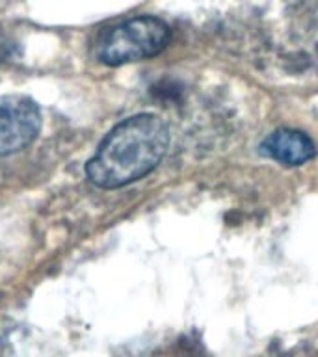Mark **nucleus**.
I'll return each mask as SVG.
<instances>
[{
  "label": "nucleus",
  "mask_w": 318,
  "mask_h": 357,
  "mask_svg": "<svg viewBox=\"0 0 318 357\" xmlns=\"http://www.w3.org/2000/svg\"><path fill=\"white\" fill-rule=\"evenodd\" d=\"M169 147V128L155 114H138L106 134L99 149L86 164L89 183L116 190L149 175Z\"/></svg>",
  "instance_id": "1"
},
{
  "label": "nucleus",
  "mask_w": 318,
  "mask_h": 357,
  "mask_svg": "<svg viewBox=\"0 0 318 357\" xmlns=\"http://www.w3.org/2000/svg\"><path fill=\"white\" fill-rule=\"evenodd\" d=\"M172 39L166 22L153 15H142L108 28L97 47V56L106 66H125L158 56Z\"/></svg>",
  "instance_id": "2"
},
{
  "label": "nucleus",
  "mask_w": 318,
  "mask_h": 357,
  "mask_svg": "<svg viewBox=\"0 0 318 357\" xmlns=\"http://www.w3.org/2000/svg\"><path fill=\"white\" fill-rule=\"evenodd\" d=\"M41 130V110L26 95L0 97V156L26 149Z\"/></svg>",
  "instance_id": "3"
},
{
  "label": "nucleus",
  "mask_w": 318,
  "mask_h": 357,
  "mask_svg": "<svg viewBox=\"0 0 318 357\" xmlns=\"http://www.w3.org/2000/svg\"><path fill=\"white\" fill-rule=\"evenodd\" d=\"M261 153L283 166H303L317 156V145L305 132L278 128L261 144Z\"/></svg>",
  "instance_id": "4"
}]
</instances>
